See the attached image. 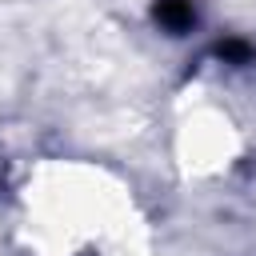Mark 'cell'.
<instances>
[{
	"label": "cell",
	"instance_id": "6da1fadb",
	"mask_svg": "<svg viewBox=\"0 0 256 256\" xmlns=\"http://www.w3.org/2000/svg\"><path fill=\"white\" fill-rule=\"evenodd\" d=\"M32 224L36 240L52 256H80L84 248L112 256V244L128 240L132 232V204L100 172L64 168L44 196H36Z\"/></svg>",
	"mask_w": 256,
	"mask_h": 256
}]
</instances>
